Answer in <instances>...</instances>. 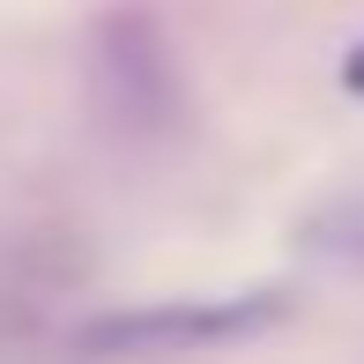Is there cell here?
I'll return each instance as SVG.
<instances>
[{"instance_id": "6da1fadb", "label": "cell", "mask_w": 364, "mask_h": 364, "mask_svg": "<svg viewBox=\"0 0 364 364\" xmlns=\"http://www.w3.org/2000/svg\"><path fill=\"white\" fill-rule=\"evenodd\" d=\"M275 320V297H216V305H156L127 312V320L90 327V350H193V342H230L245 327Z\"/></svg>"}, {"instance_id": "7a4b0ae2", "label": "cell", "mask_w": 364, "mask_h": 364, "mask_svg": "<svg viewBox=\"0 0 364 364\" xmlns=\"http://www.w3.org/2000/svg\"><path fill=\"white\" fill-rule=\"evenodd\" d=\"M320 238H327V253H364V208H342V216H327V223H320Z\"/></svg>"}, {"instance_id": "3957f363", "label": "cell", "mask_w": 364, "mask_h": 364, "mask_svg": "<svg viewBox=\"0 0 364 364\" xmlns=\"http://www.w3.org/2000/svg\"><path fill=\"white\" fill-rule=\"evenodd\" d=\"M342 82H350V90L364 97V45H350V60H342Z\"/></svg>"}]
</instances>
